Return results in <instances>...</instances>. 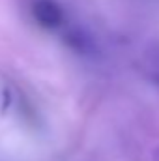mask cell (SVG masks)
<instances>
[{
	"instance_id": "obj_1",
	"label": "cell",
	"mask_w": 159,
	"mask_h": 161,
	"mask_svg": "<svg viewBox=\"0 0 159 161\" xmlns=\"http://www.w3.org/2000/svg\"><path fill=\"white\" fill-rule=\"evenodd\" d=\"M32 15L36 23L47 30L58 28L64 23V11L54 0H36L32 6Z\"/></svg>"
},
{
	"instance_id": "obj_2",
	"label": "cell",
	"mask_w": 159,
	"mask_h": 161,
	"mask_svg": "<svg viewBox=\"0 0 159 161\" xmlns=\"http://www.w3.org/2000/svg\"><path fill=\"white\" fill-rule=\"evenodd\" d=\"M66 43H68L73 51H77V53H86V51L90 49V38H88L86 34L79 32V30L68 32V34H66Z\"/></svg>"
},
{
	"instance_id": "obj_3",
	"label": "cell",
	"mask_w": 159,
	"mask_h": 161,
	"mask_svg": "<svg viewBox=\"0 0 159 161\" xmlns=\"http://www.w3.org/2000/svg\"><path fill=\"white\" fill-rule=\"evenodd\" d=\"M152 161H159V148L154 152V158H152Z\"/></svg>"
}]
</instances>
